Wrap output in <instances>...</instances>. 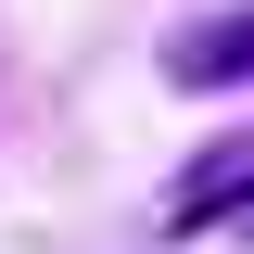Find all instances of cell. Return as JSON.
Instances as JSON below:
<instances>
[{"instance_id":"cell-2","label":"cell","mask_w":254,"mask_h":254,"mask_svg":"<svg viewBox=\"0 0 254 254\" xmlns=\"http://www.w3.org/2000/svg\"><path fill=\"white\" fill-rule=\"evenodd\" d=\"M216 203H254V153H242V140H216V165H190V178H178V203H165V229H203Z\"/></svg>"},{"instance_id":"cell-3","label":"cell","mask_w":254,"mask_h":254,"mask_svg":"<svg viewBox=\"0 0 254 254\" xmlns=\"http://www.w3.org/2000/svg\"><path fill=\"white\" fill-rule=\"evenodd\" d=\"M242 242H254V203H242Z\"/></svg>"},{"instance_id":"cell-1","label":"cell","mask_w":254,"mask_h":254,"mask_svg":"<svg viewBox=\"0 0 254 254\" xmlns=\"http://www.w3.org/2000/svg\"><path fill=\"white\" fill-rule=\"evenodd\" d=\"M165 76H178V89H254V0L242 13H203V26H178V51H165Z\"/></svg>"}]
</instances>
